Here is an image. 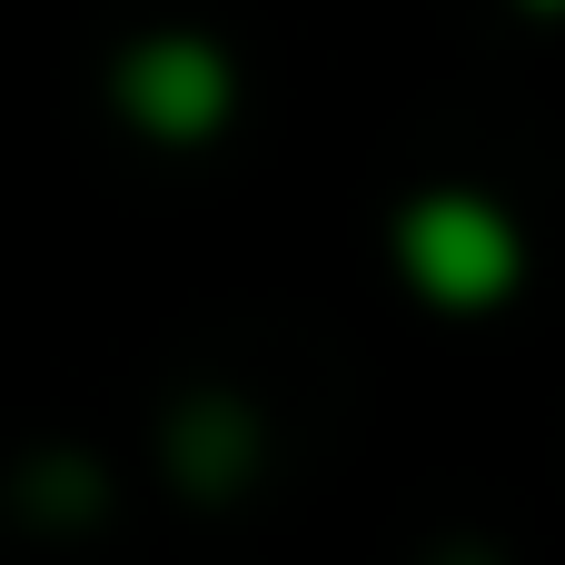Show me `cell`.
Segmentation results:
<instances>
[{
    "label": "cell",
    "instance_id": "3957f363",
    "mask_svg": "<svg viewBox=\"0 0 565 565\" xmlns=\"http://www.w3.org/2000/svg\"><path fill=\"white\" fill-rule=\"evenodd\" d=\"M169 477L199 487V497H238V487L258 477V427H248V407L189 397V407L169 417Z\"/></svg>",
    "mask_w": 565,
    "mask_h": 565
},
{
    "label": "cell",
    "instance_id": "6da1fadb",
    "mask_svg": "<svg viewBox=\"0 0 565 565\" xmlns=\"http://www.w3.org/2000/svg\"><path fill=\"white\" fill-rule=\"evenodd\" d=\"M387 248H397V278H407L427 308H457V318L507 308L516 278H526V228H516L487 189H417V199L397 209Z\"/></svg>",
    "mask_w": 565,
    "mask_h": 565
},
{
    "label": "cell",
    "instance_id": "7a4b0ae2",
    "mask_svg": "<svg viewBox=\"0 0 565 565\" xmlns=\"http://www.w3.org/2000/svg\"><path fill=\"white\" fill-rule=\"evenodd\" d=\"M109 99L139 139L159 149H199L228 129L238 109V60L209 40V30H139L119 60H109Z\"/></svg>",
    "mask_w": 565,
    "mask_h": 565
},
{
    "label": "cell",
    "instance_id": "277c9868",
    "mask_svg": "<svg viewBox=\"0 0 565 565\" xmlns=\"http://www.w3.org/2000/svg\"><path fill=\"white\" fill-rule=\"evenodd\" d=\"M516 10H526V20H565V0H516Z\"/></svg>",
    "mask_w": 565,
    "mask_h": 565
}]
</instances>
